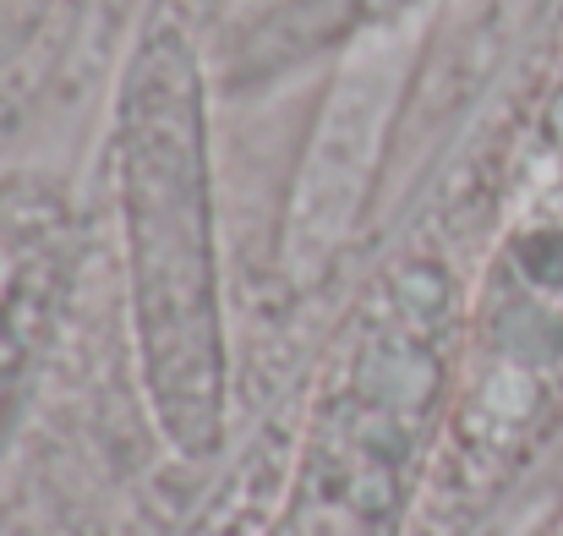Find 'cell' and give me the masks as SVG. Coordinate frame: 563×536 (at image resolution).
<instances>
[{"label":"cell","mask_w":563,"mask_h":536,"mask_svg":"<svg viewBox=\"0 0 563 536\" xmlns=\"http://www.w3.org/2000/svg\"><path fill=\"white\" fill-rule=\"evenodd\" d=\"M115 160L148 411L176 455L202 460L224 433V313L202 83L176 33H154L132 61Z\"/></svg>","instance_id":"1"}]
</instances>
